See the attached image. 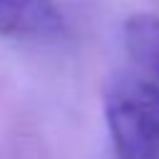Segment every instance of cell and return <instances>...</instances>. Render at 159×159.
I'll use <instances>...</instances> for the list:
<instances>
[{
  "instance_id": "6da1fadb",
  "label": "cell",
  "mask_w": 159,
  "mask_h": 159,
  "mask_svg": "<svg viewBox=\"0 0 159 159\" xmlns=\"http://www.w3.org/2000/svg\"><path fill=\"white\" fill-rule=\"evenodd\" d=\"M104 119L117 159H159V80L117 72L104 87Z\"/></svg>"
},
{
  "instance_id": "7a4b0ae2",
  "label": "cell",
  "mask_w": 159,
  "mask_h": 159,
  "mask_svg": "<svg viewBox=\"0 0 159 159\" xmlns=\"http://www.w3.org/2000/svg\"><path fill=\"white\" fill-rule=\"evenodd\" d=\"M62 15L52 0H0V37H52Z\"/></svg>"
},
{
  "instance_id": "3957f363",
  "label": "cell",
  "mask_w": 159,
  "mask_h": 159,
  "mask_svg": "<svg viewBox=\"0 0 159 159\" xmlns=\"http://www.w3.org/2000/svg\"><path fill=\"white\" fill-rule=\"evenodd\" d=\"M122 42L129 57V67L159 80V15H129L122 27Z\"/></svg>"
}]
</instances>
